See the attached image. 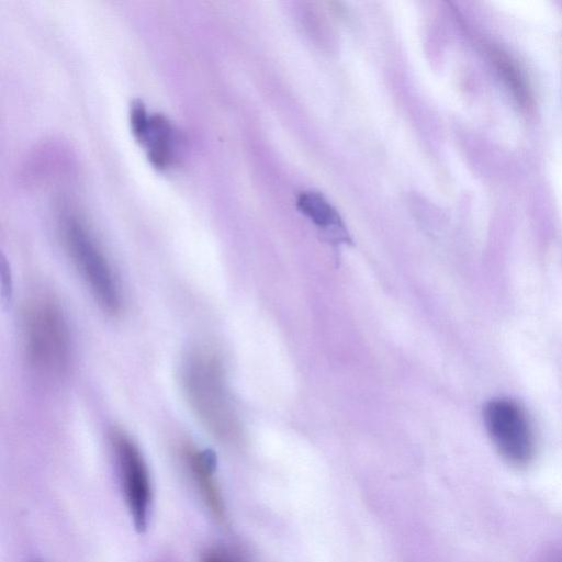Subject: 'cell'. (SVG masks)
<instances>
[{
    "mask_svg": "<svg viewBox=\"0 0 562 562\" xmlns=\"http://www.w3.org/2000/svg\"><path fill=\"white\" fill-rule=\"evenodd\" d=\"M183 458L203 502L217 519H223L224 505L215 479V453L210 449L188 446L183 449Z\"/></svg>",
    "mask_w": 562,
    "mask_h": 562,
    "instance_id": "cell-7",
    "label": "cell"
},
{
    "mask_svg": "<svg viewBox=\"0 0 562 562\" xmlns=\"http://www.w3.org/2000/svg\"><path fill=\"white\" fill-rule=\"evenodd\" d=\"M296 207L329 237L344 241L349 239L339 213L321 193L301 192Z\"/></svg>",
    "mask_w": 562,
    "mask_h": 562,
    "instance_id": "cell-8",
    "label": "cell"
},
{
    "mask_svg": "<svg viewBox=\"0 0 562 562\" xmlns=\"http://www.w3.org/2000/svg\"><path fill=\"white\" fill-rule=\"evenodd\" d=\"M61 231L66 247L92 292L108 314L122 308V292L117 278L102 249L86 225L74 214H65Z\"/></svg>",
    "mask_w": 562,
    "mask_h": 562,
    "instance_id": "cell-3",
    "label": "cell"
},
{
    "mask_svg": "<svg viewBox=\"0 0 562 562\" xmlns=\"http://www.w3.org/2000/svg\"><path fill=\"white\" fill-rule=\"evenodd\" d=\"M132 133L145 148L154 167L168 168L175 160L177 135L171 122L160 113H148L140 100L131 105Z\"/></svg>",
    "mask_w": 562,
    "mask_h": 562,
    "instance_id": "cell-6",
    "label": "cell"
},
{
    "mask_svg": "<svg viewBox=\"0 0 562 562\" xmlns=\"http://www.w3.org/2000/svg\"><path fill=\"white\" fill-rule=\"evenodd\" d=\"M487 432L499 454L516 467L527 465L536 451L535 435L525 411L505 398L491 401L484 408Z\"/></svg>",
    "mask_w": 562,
    "mask_h": 562,
    "instance_id": "cell-4",
    "label": "cell"
},
{
    "mask_svg": "<svg viewBox=\"0 0 562 562\" xmlns=\"http://www.w3.org/2000/svg\"><path fill=\"white\" fill-rule=\"evenodd\" d=\"M181 383L188 403L205 428L220 438L235 434L236 416L215 355L204 348L191 351L181 368Z\"/></svg>",
    "mask_w": 562,
    "mask_h": 562,
    "instance_id": "cell-1",
    "label": "cell"
},
{
    "mask_svg": "<svg viewBox=\"0 0 562 562\" xmlns=\"http://www.w3.org/2000/svg\"><path fill=\"white\" fill-rule=\"evenodd\" d=\"M25 355L31 366L46 376L64 374L70 362V337L59 305L50 299L31 301L22 319Z\"/></svg>",
    "mask_w": 562,
    "mask_h": 562,
    "instance_id": "cell-2",
    "label": "cell"
},
{
    "mask_svg": "<svg viewBox=\"0 0 562 562\" xmlns=\"http://www.w3.org/2000/svg\"><path fill=\"white\" fill-rule=\"evenodd\" d=\"M200 562H244V560L229 548L214 546L203 551Z\"/></svg>",
    "mask_w": 562,
    "mask_h": 562,
    "instance_id": "cell-9",
    "label": "cell"
},
{
    "mask_svg": "<svg viewBox=\"0 0 562 562\" xmlns=\"http://www.w3.org/2000/svg\"><path fill=\"white\" fill-rule=\"evenodd\" d=\"M112 445L116 456L125 502L138 532L145 531L153 499L146 461L137 445L123 431H115Z\"/></svg>",
    "mask_w": 562,
    "mask_h": 562,
    "instance_id": "cell-5",
    "label": "cell"
}]
</instances>
